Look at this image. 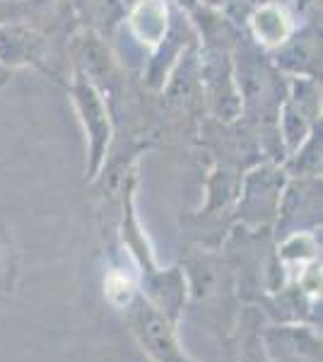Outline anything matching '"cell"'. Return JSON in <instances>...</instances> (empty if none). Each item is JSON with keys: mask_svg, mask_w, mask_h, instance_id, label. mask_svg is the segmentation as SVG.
<instances>
[{"mask_svg": "<svg viewBox=\"0 0 323 362\" xmlns=\"http://www.w3.org/2000/svg\"><path fill=\"white\" fill-rule=\"evenodd\" d=\"M131 17H128V32L143 49H157V44L164 39L172 20V10L164 0H140L133 5Z\"/></svg>", "mask_w": 323, "mask_h": 362, "instance_id": "7c38bea8", "label": "cell"}, {"mask_svg": "<svg viewBox=\"0 0 323 362\" xmlns=\"http://www.w3.org/2000/svg\"><path fill=\"white\" fill-rule=\"evenodd\" d=\"M15 268V251L10 235L5 232V227L0 225V285H8V278L13 276Z\"/></svg>", "mask_w": 323, "mask_h": 362, "instance_id": "e0dca14e", "label": "cell"}, {"mask_svg": "<svg viewBox=\"0 0 323 362\" xmlns=\"http://www.w3.org/2000/svg\"><path fill=\"white\" fill-rule=\"evenodd\" d=\"M73 56L78 63V73L85 75L90 83L99 87L102 80H109L114 73V58L95 29H82L73 42ZM102 90V87H99Z\"/></svg>", "mask_w": 323, "mask_h": 362, "instance_id": "4fadbf2b", "label": "cell"}, {"mask_svg": "<svg viewBox=\"0 0 323 362\" xmlns=\"http://www.w3.org/2000/svg\"><path fill=\"white\" fill-rule=\"evenodd\" d=\"M232 61L239 102H242V116H249L256 124H270L278 119V112L287 97V87L280 80V70L254 44L234 49Z\"/></svg>", "mask_w": 323, "mask_h": 362, "instance_id": "6da1fadb", "label": "cell"}, {"mask_svg": "<svg viewBox=\"0 0 323 362\" xmlns=\"http://www.w3.org/2000/svg\"><path fill=\"white\" fill-rule=\"evenodd\" d=\"M287 102L302 112L311 124H321V80L319 78H290Z\"/></svg>", "mask_w": 323, "mask_h": 362, "instance_id": "2e32d148", "label": "cell"}, {"mask_svg": "<svg viewBox=\"0 0 323 362\" xmlns=\"http://www.w3.org/2000/svg\"><path fill=\"white\" fill-rule=\"evenodd\" d=\"M246 27H249V37L254 46L270 51L283 46L297 29L292 22V13L287 10V3H270L251 10L246 15Z\"/></svg>", "mask_w": 323, "mask_h": 362, "instance_id": "30bf717a", "label": "cell"}, {"mask_svg": "<svg viewBox=\"0 0 323 362\" xmlns=\"http://www.w3.org/2000/svg\"><path fill=\"white\" fill-rule=\"evenodd\" d=\"M263 346L273 362H321V334L311 324L278 321L263 324Z\"/></svg>", "mask_w": 323, "mask_h": 362, "instance_id": "52a82bcc", "label": "cell"}, {"mask_svg": "<svg viewBox=\"0 0 323 362\" xmlns=\"http://www.w3.org/2000/svg\"><path fill=\"white\" fill-rule=\"evenodd\" d=\"M266 314L258 307H244L229 331V362H273L263 346L261 329Z\"/></svg>", "mask_w": 323, "mask_h": 362, "instance_id": "8fae6325", "label": "cell"}, {"mask_svg": "<svg viewBox=\"0 0 323 362\" xmlns=\"http://www.w3.org/2000/svg\"><path fill=\"white\" fill-rule=\"evenodd\" d=\"M198 80L210 114L222 124H234L242 116V102L234 80L232 51L225 42L208 44V49L198 58Z\"/></svg>", "mask_w": 323, "mask_h": 362, "instance_id": "3957f363", "label": "cell"}, {"mask_svg": "<svg viewBox=\"0 0 323 362\" xmlns=\"http://www.w3.org/2000/svg\"><path fill=\"white\" fill-rule=\"evenodd\" d=\"M20 17H25L20 3H15V0H0V25L10 20H20Z\"/></svg>", "mask_w": 323, "mask_h": 362, "instance_id": "ac0fdd59", "label": "cell"}, {"mask_svg": "<svg viewBox=\"0 0 323 362\" xmlns=\"http://www.w3.org/2000/svg\"><path fill=\"white\" fill-rule=\"evenodd\" d=\"M239 186H242V177L232 169L215 165L208 177V203L201 210L203 215H213L220 210H227L239 198Z\"/></svg>", "mask_w": 323, "mask_h": 362, "instance_id": "5bb4252c", "label": "cell"}, {"mask_svg": "<svg viewBox=\"0 0 323 362\" xmlns=\"http://www.w3.org/2000/svg\"><path fill=\"white\" fill-rule=\"evenodd\" d=\"M278 239L321 225V177L287 179L278 206Z\"/></svg>", "mask_w": 323, "mask_h": 362, "instance_id": "8992f818", "label": "cell"}, {"mask_svg": "<svg viewBox=\"0 0 323 362\" xmlns=\"http://www.w3.org/2000/svg\"><path fill=\"white\" fill-rule=\"evenodd\" d=\"M270 3H287V0H229V5H239V8H244L246 13L261 8V5H270Z\"/></svg>", "mask_w": 323, "mask_h": 362, "instance_id": "d6986e66", "label": "cell"}, {"mask_svg": "<svg viewBox=\"0 0 323 362\" xmlns=\"http://www.w3.org/2000/svg\"><path fill=\"white\" fill-rule=\"evenodd\" d=\"M287 184V172L278 165H261L254 167L249 174L242 177L239 186V206L237 218L246 227L270 225L278 218L280 196Z\"/></svg>", "mask_w": 323, "mask_h": 362, "instance_id": "5b68a950", "label": "cell"}, {"mask_svg": "<svg viewBox=\"0 0 323 362\" xmlns=\"http://www.w3.org/2000/svg\"><path fill=\"white\" fill-rule=\"evenodd\" d=\"M126 321L140 350L152 362H196L181 348L174 321L157 312L143 295H135L126 307Z\"/></svg>", "mask_w": 323, "mask_h": 362, "instance_id": "277c9868", "label": "cell"}, {"mask_svg": "<svg viewBox=\"0 0 323 362\" xmlns=\"http://www.w3.org/2000/svg\"><path fill=\"white\" fill-rule=\"evenodd\" d=\"M22 20L25 17L0 25V66L3 68H34L41 66L46 58V37L37 27Z\"/></svg>", "mask_w": 323, "mask_h": 362, "instance_id": "ba28073f", "label": "cell"}, {"mask_svg": "<svg viewBox=\"0 0 323 362\" xmlns=\"http://www.w3.org/2000/svg\"><path fill=\"white\" fill-rule=\"evenodd\" d=\"M273 66L290 78H319L321 75V37L314 27L292 34L275 49Z\"/></svg>", "mask_w": 323, "mask_h": 362, "instance_id": "9c48e42d", "label": "cell"}, {"mask_svg": "<svg viewBox=\"0 0 323 362\" xmlns=\"http://www.w3.org/2000/svg\"><path fill=\"white\" fill-rule=\"evenodd\" d=\"M321 126V124H319ZM316 126L309 138L287 157L285 172L290 177H321V128Z\"/></svg>", "mask_w": 323, "mask_h": 362, "instance_id": "9a60e30c", "label": "cell"}, {"mask_svg": "<svg viewBox=\"0 0 323 362\" xmlns=\"http://www.w3.org/2000/svg\"><path fill=\"white\" fill-rule=\"evenodd\" d=\"M119 3H121V5H123V8H126V10H131L133 5H138V3H140V0H119Z\"/></svg>", "mask_w": 323, "mask_h": 362, "instance_id": "44dd1931", "label": "cell"}, {"mask_svg": "<svg viewBox=\"0 0 323 362\" xmlns=\"http://www.w3.org/2000/svg\"><path fill=\"white\" fill-rule=\"evenodd\" d=\"M205 8H215V10H222V8H229V0H198Z\"/></svg>", "mask_w": 323, "mask_h": 362, "instance_id": "ffe728a7", "label": "cell"}, {"mask_svg": "<svg viewBox=\"0 0 323 362\" xmlns=\"http://www.w3.org/2000/svg\"><path fill=\"white\" fill-rule=\"evenodd\" d=\"M70 92H73L75 112H78V119L87 138V179H97L104 162H107L111 145L109 107L104 102L102 90L78 70H75L73 83H70Z\"/></svg>", "mask_w": 323, "mask_h": 362, "instance_id": "7a4b0ae2", "label": "cell"}]
</instances>
